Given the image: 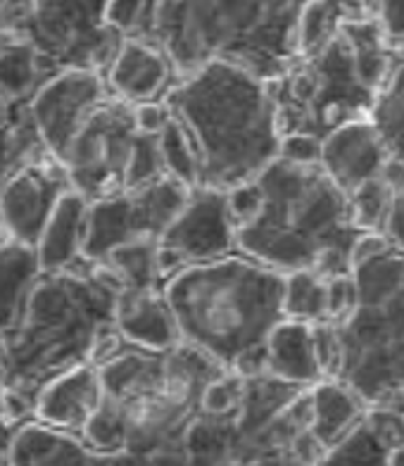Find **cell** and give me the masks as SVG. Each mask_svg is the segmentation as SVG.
Returning a JSON list of instances; mask_svg holds the SVG:
<instances>
[{"label": "cell", "instance_id": "cell-1", "mask_svg": "<svg viewBox=\"0 0 404 466\" xmlns=\"http://www.w3.org/2000/svg\"><path fill=\"white\" fill-rule=\"evenodd\" d=\"M122 283L103 264L84 262L44 271L17 324L3 333V395L34 410L44 388L88 364L93 350L116 331Z\"/></svg>", "mask_w": 404, "mask_h": 466}, {"label": "cell", "instance_id": "cell-2", "mask_svg": "<svg viewBox=\"0 0 404 466\" xmlns=\"http://www.w3.org/2000/svg\"><path fill=\"white\" fill-rule=\"evenodd\" d=\"M188 134L202 188L250 184L281 155L278 110L269 81L233 62H209L178 79L165 98Z\"/></svg>", "mask_w": 404, "mask_h": 466}, {"label": "cell", "instance_id": "cell-3", "mask_svg": "<svg viewBox=\"0 0 404 466\" xmlns=\"http://www.w3.org/2000/svg\"><path fill=\"white\" fill-rule=\"evenodd\" d=\"M307 0H146L134 36L157 46L177 81L209 62H233L274 81L300 57Z\"/></svg>", "mask_w": 404, "mask_h": 466}, {"label": "cell", "instance_id": "cell-4", "mask_svg": "<svg viewBox=\"0 0 404 466\" xmlns=\"http://www.w3.org/2000/svg\"><path fill=\"white\" fill-rule=\"evenodd\" d=\"M262 205L238 228V252L271 269L317 271L333 279L352 274L355 248L364 236L345 190L321 165L271 162L258 178Z\"/></svg>", "mask_w": 404, "mask_h": 466}, {"label": "cell", "instance_id": "cell-5", "mask_svg": "<svg viewBox=\"0 0 404 466\" xmlns=\"http://www.w3.org/2000/svg\"><path fill=\"white\" fill-rule=\"evenodd\" d=\"M184 343L236 371L286 319V274L243 252L188 264L162 286Z\"/></svg>", "mask_w": 404, "mask_h": 466}, {"label": "cell", "instance_id": "cell-6", "mask_svg": "<svg viewBox=\"0 0 404 466\" xmlns=\"http://www.w3.org/2000/svg\"><path fill=\"white\" fill-rule=\"evenodd\" d=\"M105 402L126 423V452L157 454L181 448L200 414L202 393L227 369L202 350L181 343L172 350L124 345L100 364Z\"/></svg>", "mask_w": 404, "mask_h": 466}, {"label": "cell", "instance_id": "cell-7", "mask_svg": "<svg viewBox=\"0 0 404 466\" xmlns=\"http://www.w3.org/2000/svg\"><path fill=\"white\" fill-rule=\"evenodd\" d=\"M352 277L355 309L343 321H333L340 336L336 379L369 410H379L404 393V252L388 243L357 259Z\"/></svg>", "mask_w": 404, "mask_h": 466}, {"label": "cell", "instance_id": "cell-8", "mask_svg": "<svg viewBox=\"0 0 404 466\" xmlns=\"http://www.w3.org/2000/svg\"><path fill=\"white\" fill-rule=\"evenodd\" d=\"M283 136H326L369 116L376 93L361 79L355 48L340 29L321 50L300 56L278 79L269 81Z\"/></svg>", "mask_w": 404, "mask_h": 466}, {"label": "cell", "instance_id": "cell-9", "mask_svg": "<svg viewBox=\"0 0 404 466\" xmlns=\"http://www.w3.org/2000/svg\"><path fill=\"white\" fill-rule=\"evenodd\" d=\"M110 0H34L26 38L34 41L45 67L93 69L107 74L126 41L122 31L107 25Z\"/></svg>", "mask_w": 404, "mask_h": 466}, {"label": "cell", "instance_id": "cell-10", "mask_svg": "<svg viewBox=\"0 0 404 466\" xmlns=\"http://www.w3.org/2000/svg\"><path fill=\"white\" fill-rule=\"evenodd\" d=\"M138 136L134 105L110 96L69 147L65 169L72 188L91 203L126 190Z\"/></svg>", "mask_w": 404, "mask_h": 466}, {"label": "cell", "instance_id": "cell-11", "mask_svg": "<svg viewBox=\"0 0 404 466\" xmlns=\"http://www.w3.org/2000/svg\"><path fill=\"white\" fill-rule=\"evenodd\" d=\"M190 190L184 181L167 174L153 184L91 203L84 259L100 264L126 243L162 238L188 203Z\"/></svg>", "mask_w": 404, "mask_h": 466}, {"label": "cell", "instance_id": "cell-12", "mask_svg": "<svg viewBox=\"0 0 404 466\" xmlns=\"http://www.w3.org/2000/svg\"><path fill=\"white\" fill-rule=\"evenodd\" d=\"M110 96L107 74L93 69H62L38 88L29 107L56 160L65 165L76 136Z\"/></svg>", "mask_w": 404, "mask_h": 466}, {"label": "cell", "instance_id": "cell-13", "mask_svg": "<svg viewBox=\"0 0 404 466\" xmlns=\"http://www.w3.org/2000/svg\"><path fill=\"white\" fill-rule=\"evenodd\" d=\"M72 190L60 160L45 155L3 178V236L26 246H38L50 217Z\"/></svg>", "mask_w": 404, "mask_h": 466}, {"label": "cell", "instance_id": "cell-14", "mask_svg": "<svg viewBox=\"0 0 404 466\" xmlns=\"http://www.w3.org/2000/svg\"><path fill=\"white\" fill-rule=\"evenodd\" d=\"M159 246L186 267L238 252V224L231 215L228 190L202 186L190 190L188 203L159 238Z\"/></svg>", "mask_w": 404, "mask_h": 466}, {"label": "cell", "instance_id": "cell-15", "mask_svg": "<svg viewBox=\"0 0 404 466\" xmlns=\"http://www.w3.org/2000/svg\"><path fill=\"white\" fill-rule=\"evenodd\" d=\"M390 153L369 116L338 127L324 138L321 162L333 184L352 196L361 184L380 177Z\"/></svg>", "mask_w": 404, "mask_h": 466}, {"label": "cell", "instance_id": "cell-16", "mask_svg": "<svg viewBox=\"0 0 404 466\" xmlns=\"http://www.w3.org/2000/svg\"><path fill=\"white\" fill-rule=\"evenodd\" d=\"M107 84L112 96L136 105L162 100L177 84L169 57L138 36H126L112 67L107 69Z\"/></svg>", "mask_w": 404, "mask_h": 466}, {"label": "cell", "instance_id": "cell-17", "mask_svg": "<svg viewBox=\"0 0 404 466\" xmlns=\"http://www.w3.org/2000/svg\"><path fill=\"white\" fill-rule=\"evenodd\" d=\"M105 400L96 364H81L44 388L36 400V419L57 431L81 436Z\"/></svg>", "mask_w": 404, "mask_h": 466}, {"label": "cell", "instance_id": "cell-18", "mask_svg": "<svg viewBox=\"0 0 404 466\" xmlns=\"http://www.w3.org/2000/svg\"><path fill=\"white\" fill-rule=\"evenodd\" d=\"M116 329L129 345L143 350H172L184 343L172 307L159 290H122Z\"/></svg>", "mask_w": 404, "mask_h": 466}, {"label": "cell", "instance_id": "cell-19", "mask_svg": "<svg viewBox=\"0 0 404 466\" xmlns=\"http://www.w3.org/2000/svg\"><path fill=\"white\" fill-rule=\"evenodd\" d=\"M88 215H91V200L81 196L79 190L72 188L62 198L36 246L44 271L67 269L84 262Z\"/></svg>", "mask_w": 404, "mask_h": 466}, {"label": "cell", "instance_id": "cell-20", "mask_svg": "<svg viewBox=\"0 0 404 466\" xmlns=\"http://www.w3.org/2000/svg\"><path fill=\"white\" fill-rule=\"evenodd\" d=\"M267 374L302 388H312L326 379L314 345L312 324L283 319L276 326L267 340Z\"/></svg>", "mask_w": 404, "mask_h": 466}, {"label": "cell", "instance_id": "cell-21", "mask_svg": "<svg viewBox=\"0 0 404 466\" xmlns=\"http://www.w3.org/2000/svg\"><path fill=\"white\" fill-rule=\"evenodd\" d=\"M369 414L367 402L343 380L324 379L312 386V436L324 450L348 438Z\"/></svg>", "mask_w": 404, "mask_h": 466}, {"label": "cell", "instance_id": "cell-22", "mask_svg": "<svg viewBox=\"0 0 404 466\" xmlns=\"http://www.w3.org/2000/svg\"><path fill=\"white\" fill-rule=\"evenodd\" d=\"M0 305H3V333L17 324L19 314L29 300L38 277L44 274L38 250L34 246L3 236V255H0Z\"/></svg>", "mask_w": 404, "mask_h": 466}, {"label": "cell", "instance_id": "cell-23", "mask_svg": "<svg viewBox=\"0 0 404 466\" xmlns=\"http://www.w3.org/2000/svg\"><path fill=\"white\" fill-rule=\"evenodd\" d=\"M56 74L45 67L41 50L26 36H3L0 56V93L3 105L31 100Z\"/></svg>", "mask_w": 404, "mask_h": 466}, {"label": "cell", "instance_id": "cell-24", "mask_svg": "<svg viewBox=\"0 0 404 466\" xmlns=\"http://www.w3.org/2000/svg\"><path fill=\"white\" fill-rule=\"evenodd\" d=\"M374 15L367 0H309L302 7L298 25V48L300 56H312L324 48L340 26L352 19H364Z\"/></svg>", "mask_w": 404, "mask_h": 466}, {"label": "cell", "instance_id": "cell-25", "mask_svg": "<svg viewBox=\"0 0 404 466\" xmlns=\"http://www.w3.org/2000/svg\"><path fill=\"white\" fill-rule=\"evenodd\" d=\"M395 441L380 423L374 410L348 438L326 450L314 466H392Z\"/></svg>", "mask_w": 404, "mask_h": 466}, {"label": "cell", "instance_id": "cell-26", "mask_svg": "<svg viewBox=\"0 0 404 466\" xmlns=\"http://www.w3.org/2000/svg\"><path fill=\"white\" fill-rule=\"evenodd\" d=\"M50 155L29 100L3 105V178L13 177L22 167Z\"/></svg>", "mask_w": 404, "mask_h": 466}, {"label": "cell", "instance_id": "cell-27", "mask_svg": "<svg viewBox=\"0 0 404 466\" xmlns=\"http://www.w3.org/2000/svg\"><path fill=\"white\" fill-rule=\"evenodd\" d=\"M124 290H159L165 286L159 267V238L134 240L112 250L100 262Z\"/></svg>", "mask_w": 404, "mask_h": 466}, {"label": "cell", "instance_id": "cell-28", "mask_svg": "<svg viewBox=\"0 0 404 466\" xmlns=\"http://www.w3.org/2000/svg\"><path fill=\"white\" fill-rule=\"evenodd\" d=\"M369 119L386 143L392 160L404 162V48H398V62L376 93Z\"/></svg>", "mask_w": 404, "mask_h": 466}, {"label": "cell", "instance_id": "cell-29", "mask_svg": "<svg viewBox=\"0 0 404 466\" xmlns=\"http://www.w3.org/2000/svg\"><path fill=\"white\" fill-rule=\"evenodd\" d=\"M286 319L318 324L328 321V279L317 271L302 269L286 274V298H283Z\"/></svg>", "mask_w": 404, "mask_h": 466}, {"label": "cell", "instance_id": "cell-30", "mask_svg": "<svg viewBox=\"0 0 404 466\" xmlns=\"http://www.w3.org/2000/svg\"><path fill=\"white\" fill-rule=\"evenodd\" d=\"M392 203H395V190L383 178V174L361 184L349 196L355 224L364 233H386Z\"/></svg>", "mask_w": 404, "mask_h": 466}, {"label": "cell", "instance_id": "cell-31", "mask_svg": "<svg viewBox=\"0 0 404 466\" xmlns=\"http://www.w3.org/2000/svg\"><path fill=\"white\" fill-rule=\"evenodd\" d=\"M159 150H162V157H165L167 174L178 178V181H184L188 188H197V184H200L197 155L193 150V143H190L188 134L174 119V115L172 122L167 124L162 134H159Z\"/></svg>", "mask_w": 404, "mask_h": 466}, {"label": "cell", "instance_id": "cell-32", "mask_svg": "<svg viewBox=\"0 0 404 466\" xmlns=\"http://www.w3.org/2000/svg\"><path fill=\"white\" fill-rule=\"evenodd\" d=\"M243 395H246V376L236 374V371H224L217 379H212L202 393L200 410L205 414H231L240 407L243 402Z\"/></svg>", "mask_w": 404, "mask_h": 466}, {"label": "cell", "instance_id": "cell-33", "mask_svg": "<svg viewBox=\"0 0 404 466\" xmlns=\"http://www.w3.org/2000/svg\"><path fill=\"white\" fill-rule=\"evenodd\" d=\"M167 177L165 157L159 150V136H138L136 143L134 160L129 167V181H126V190L141 188V186L153 184L157 178Z\"/></svg>", "mask_w": 404, "mask_h": 466}, {"label": "cell", "instance_id": "cell-34", "mask_svg": "<svg viewBox=\"0 0 404 466\" xmlns=\"http://www.w3.org/2000/svg\"><path fill=\"white\" fill-rule=\"evenodd\" d=\"M312 329L318 362H321L326 379H336L338 367H340V336H338V326L333 321H318V324H312Z\"/></svg>", "mask_w": 404, "mask_h": 466}, {"label": "cell", "instance_id": "cell-35", "mask_svg": "<svg viewBox=\"0 0 404 466\" xmlns=\"http://www.w3.org/2000/svg\"><path fill=\"white\" fill-rule=\"evenodd\" d=\"M357 305V283L352 274L328 279V321H343Z\"/></svg>", "mask_w": 404, "mask_h": 466}, {"label": "cell", "instance_id": "cell-36", "mask_svg": "<svg viewBox=\"0 0 404 466\" xmlns=\"http://www.w3.org/2000/svg\"><path fill=\"white\" fill-rule=\"evenodd\" d=\"M321 138L307 134H290L283 136L281 141V155L283 160L298 162V165H318L321 162Z\"/></svg>", "mask_w": 404, "mask_h": 466}, {"label": "cell", "instance_id": "cell-37", "mask_svg": "<svg viewBox=\"0 0 404 466\" xmlns=\"http://www.w3.org/2000/svg\"><path fill=\"white\" fill-rule=\"evenodd\" d=\"M146 13V0H110L107 25L115 26L124 36H134Z\"/></svg>", "mask_w": 404, "mask_h": 466}, {"label": "cell", "instance_id": "cell-38", "mask_svg": "<svg viewBox=\"0 0 404 466\" xmlns=\"http://www.w3.org/2000/svg\"><path fill=\"white\" fill-rule=\"evenodd\" d=\"M376 19L395 48H404V0H376Z\"/></svg>", "mask_w": 404, "mask_h": 466}, {"label": "cell", "instance_id": "cell-39", "mask_svg": "<svg viewBox=\"0 0 404 466\" xmlns=\"http://www.w3.org/2000/svg\"><path fill=\"white\" fill-rule=\"evenodd\" d=\"M228 205H231V215L238 228L247 224L252 217L258 215L259 205H262V193H259L258 181H250V184L228 190Z\"/></svg>", "mask_w": 404, "mask_h": 466}, {"label": "cell", "instance_id": "cell-40", "mask_svg": "<svg viewBox=\"0 0 404 466\" xmlns=\"http://www.w3.org/2000/svg\"><path fill=\"white\" fill-rule=\"evenodd\" d=\"M0 7H3V36H26L34 17V0H0Z\"/></svg>", "mask_w": 404, "mask_h": 466}, {"label": "cell", "instance_id": "cell-41", "mask_svg": "<svg viewBox=\"0 0 404 466\" xmlns=\"http://www.w3.org/2000/svg\"><path fill=\"white\" fill-rule=\"evenodd\" d=\"M136 124L141 134L147 136H159L167 124L172 122V110L165 100H153V103H143L134 107Z\"/></svg>", "mask_w": 404, "mask_h": 466}, {"label": "cell", "instance_id": "cell-42", "mask_svg": "<svg viewBox=\"0 0 404 466\" xmlns=\"http://www.w3.org/2000/svg\"><path fill=\"white\" fill-rule=\"evenodd\" d=\"M376 417L380 419V423L386 426V431L395 441V452H392V466H404V414L395 410H374Z\"/></svg>", "mask_w": 404, "mask_h": 466}, {"label": "cell", "instance_id": "cell-43", "mask_svg": "<svg viewBox=\"0 0 404 466\" xmlns=\"http://www.w3.org/2000/svg\"><path fill=\"white\" fill-rule=\"evenodd\" d=\"M386 238L390 240L392 248L404 252V190L395 193V203H392L390 217H388Z\"/></svg>", "mask_w": 404, "mask_h": 466}, {"label": "cell", "instance_id": "cell-44", "mask_svg": "<svg viewBox=\"0 0 404 466\" xmlns=\"http://www.w3.org/2000/svg\"><path fill=\"white\" fill-rule=\"evenodd\" d=\"M383 410H395V411H402V414H404V393L399 395V398L395 400V402H392V405L383 407Z\"/></svg>", "mask_w": 404, "mask_h": 466}, {"label": "cell", "instance_id": "cell-45", "mask_svg": "<svg viewBox=\"0 0 404 466\" xmlns=\"http://www.w3.org/2000/svg\"><path fill=\"white\" fill-rule=\"evenodd\" d=\"M369 3V7H371V10H376V0H367Z\"/></svg>", "mask_w": 404, "mask_h": 466}, {"label": "cell", "instance_id": "cell-46", "mask_svg": "<svg viewBox=\"0 0 404 466\" xmlns=\"http://www.w3.org/2000/svg\"><path fill=\"white\" fill-rule=\"evenodd\" d=\"M307 3H309V0H307Z\"/></svg>", "mask_w": 404, "mask_h": 466}]
</instances>
